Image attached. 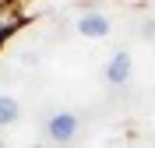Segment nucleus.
Listing matches in <instances>:
<instances>
[{"label": "nucleus", "mask_w": 155, "mask_h": 148, "mask_svg": "<svg viewBox=\"0 0 155 148\" xmlns=\"http://www.w3.org/2000/svg\"><path fill=\"white\" fill-rule=\"evenodd\" d=\"M78 32H81V35H88V39H99V35H106V32H109V21L102 18V14H81Z\"/></svg>", "instance_id": "nucleus-3"}, {"label": "nucleus", "mask_w": 155, "mask_h": 148, "mask_svg": "<svg viewBox=\"0 0 155 148\" xmlns=\"http://www.w3.org/2000/svg\"><path fill=\"white\" fill-rule=\"evenodd\" d=\"M46 130H49L53 141H74L78 138V117L74 113H57V117L46 123Z\"/></svg>", "instance_id": "nucleus-1"}, {"label": "nucleus", "mask_w": 155, "mask_h": 148, "mask_svg": "<svg viewBox=\"0 0 155 148\" xmlns=\"http://www.w3.org/2000/svg\"><path fill=\"white\" fill-rule=\"evenodd\" d=\"M32 148H39V145H32Z\"/></svg>", "instance_id": "nucleus-6"}, {"label": "nucleus", "mask_w": 155, "mask_h": 148, "mask_svg": "<svg viewBox=\"0 0 155 148\" xmlns=\"http://www.w3.org/2000/svg\"><path fill=\"white\" fill-rule=\"evenodd\" d=\"M130 71H134L130 53H116V57L109 60V67H106V81H109V85H127Z\"/></svg>", "instance_id": "nucleus-2"}, {"label": "nucleus", "mask_w": 155, "mask_h": 148, "mask_svg": "<svg viewBox=\"0 0 155 148\" xmlns=\"http://www.w3.org/2000/svg\"><path fill=\"white\" fill-rule=\"evenodd\" d=\"M18 102H14V99L11 95H0V127H4V123H14V120H18Z\"/></svg>", "instance_id": "nucleus-4"}, {"label": "nucleus", "mask_w": 155, "mask_h": 148, "mask_svg": "<svg viewBox=\"0 0 155 148\" xmlns=\"http://www.w3.org/2000/svg\"><path fill=\"white\" fill-rule=\"evenodd\" d=\"M0 148H4V141H0Z\"/></svg>", "instance_id": "nucleus-5"}]
</instances>
